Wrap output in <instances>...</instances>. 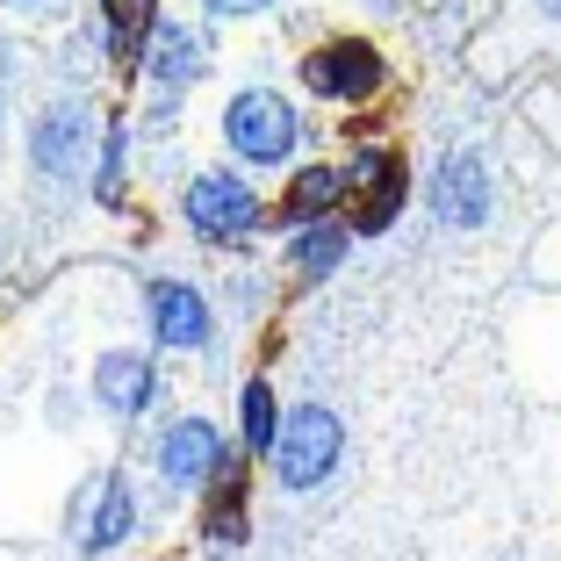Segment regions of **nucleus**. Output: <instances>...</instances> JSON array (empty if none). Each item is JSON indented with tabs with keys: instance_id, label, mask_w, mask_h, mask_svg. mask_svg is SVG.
Instances as JSON below:
<instances>
[{
	"instance_id": "obj_1",
	"label": "nucleus",
	"mask_w": 561,
	"mask_h": 561,
	"mask_svg": "<svg viewBox=\"0 0 561 561\" xmlns=\"http://www.w3.org/2000/svg\"><path fill=\"white\" fill-rule=\"evenodd\" d=\"M181 224H187L195 245L238 252L266 231V202H260V187L245 181V165H202L181 187Z\"/></svg>"
},
{
	"instance_id": "obj_2",
	"label": "nucleus",
	"mask_w": 561,
	"mask_h": 561,
	"mask_svg": "<svg viewBox=\"0 0 561 561\" xmlns=\"http://www.w3.org/2000/svg\"><path fill=\"white\" fill-rule=\"evenodd\" d=\"M224 151L245 173H288L302 151V108L280 87H238L224 101Z\"/></svg>"
},
{
	"instance_id": "obj_3",
	"label": "nucleus",
	"mask_w": 561,
	"mask_h": 561,
	"mask_svg": "<svg viewBox=\"0 0 561 561\" xmlns=\"http://www.w3.org/2000/svg\"><path fill=\"white\" fill-rule=\"evenodd\" d=\"M339 461H346V417L331 403H288L274 432V454H266V476L288 496H310L339 476Z\"/></svg>"
},
{
	"instance_id": "obj_4",
	"label": "nucleus",
	"mask_w": 561,
	"mask_h": 561,
	"mask_svg": "<svg viewBox=\"0 0 561 561\" xmlns=\"http://www.w3.org/2000/svg\"><path fill=\"white\" fill-rule=\"evenodd\" d=\"M302 94L310 101H331V108H375L381 94H389V80H397V66H389V50L375 44V36H324V44L302 50L296 66Z\"/></svg>"
},
{
	"instance_id": "obj_5",
	"label": "nucleus",
	"mask_w": 561,
	"mask_h": 561,
	"mask_svg": "<svg viewBox=\"0 0 561 561\" xmlns=\"http://www.w3.org/2000/svg\"><path fill=\"white\" fill-rule=\"evenodd\" d=\"M101 145V108L87 94H50L30 123V165L50 187H87V165Z\"/></svg>"
},
{
	"instance_id": "obj_6",
	"label": "nucleus",
	"mask_w": 561,
	"mask_h": 561,
	"mask_svg": "<svg viewBox=\"0 0 561 561\" xmlns=\"http://www.w3.org/2000/svg\"><path fill=\"white\" fill-rule=\"evenodd\" d=\"M238 446L224 439V425L202 411L187 417H165L159 432H151V482H159L165 496H202L224 468H231Z\"/></svg>"
},
{
	"instance_id": "obj_7",
	"label": "nucleus",
	"mask_w": 561,
	"mask_h": 561,
	"mask_svg": "<svg viewBox=\"0 0 561 561\" xmlns=\"http://www.w3.org/2000/svg\"><path fill=\"white\" fill-rule=\"evenodd\" d=\"M339 165H346V231L353 238L397 231L403 202H411V159L397 145H353Z\"/></svg>"
},
{
	"instance_id": "obj_8",
	"label": "nucleus",
	"mask_w": 561,
	"mask_h": 561,
	"mask_svg": "<svg viewBox=\"0 0 561 561\" xmlns=\"http://www.w3.org/2000/svg\"><path fill=\"white\" fill-rule=\"evenodd\" d=\"M137 518H145V504H137L130 476H123V468L94 476L80 496H72V540H80V561L123 554V547L137 540Z\"/></svg>"
},
{
	"instance_id": "obj_9",
	"label": "nucleus",
	"mask_w": 561,
	"mask_h": 561,
	"mask_svg": "<svg viewBox=\"0 0 561 561\" xmlns=\"http://www.w3.org/2000/svg\"><path fill=\"white\" fill-rule=\"evenodd\" d=\"M145 324L159 353H209L216 346V302L187 274H145Z\"/></svg>"
},
{
	"instance_id": "obj_10",
	"label": "nucleus",
	"mask_w": 561,
	"mask_h": 561,
	"mask_svg": "<svg viewBox=\"0 0 561 561\" xmlns=\"http://www.w3.org/2000/svg\"><path fill=\"white\" fill-rule=\"evenodd\" d=\"M159 397H165V381H159V360H151L145 346H108L94 360V375H87V403H94L101 417H116V425L151 417Z\"/></svg>"
},
{
	"instance_id": "obj_11",
	"label": "nucleus",
	"mask_w": 561,
	"mask_h": 561,
	"mask_svg": "<svg viewBox=\"0 0 561 561\" xmlns=\"http://www.w3.org/2000/svg\"><path fill=\"white\" fill-rule=\"evenodd\" d=\"M425 209L439 216L446 231H482L496 216V173L482 151H446L425 181Z\"/></svg>"
},
{
	"instance_id": "obj_12",
	"label": "nucleus",
	"mask_w": 561,
	"mask_h": 561,
	"mask_svg": "<svg viewBox=\"0 0 561 561\" xmlns=\"http://www.w3.org/2000/svg\"><path fill=\"white\" fill-rule=\"evenodd\" d=\"M324 216H346V165L339 159H296L280 173V202H266V231H302V224H324Z\"/></svg>"
},
{
	"instance_id": "obj_13",
	"label": "nucleus",
	"mask_w": 561,
	"mask_h": 561,
	"mask_svg": "<svg viewBox=\"0 0 561 561\" xmlns=\"http://www.w3.org/2000/svg\"><path fill=\"white\" fill-rule=\"evenodd\" d=\"M137 80H145L151 94H165V101H187V94H195V87L209 80V44H202L195 22L159 15V30H151V44H145V66H137Z\"/></svg>"
},
{
	"instance_id": "obj_14",
	"label": "nucleus",
	"mask_w": 561,
	"mask_h": 561,
	"mask_svg": "<svg viewBox=\"0 0 561 561\" xmlns=\"http://www.w3.org/2000/svg\"><path fill=\"white\" fill-rule=\"evenodd\" d=\"M130 151H137V123L123 108L101 116V145H94V165H87V202L108 216H130Z\"/></svg>"
},
{
	"instance_id": "obj_15",
	"label": "nucleus",
	"mask_w": 561,
	"mask_h": 561,
	"mask_svg": "<svg viewBox=\"0 0 561 561\" xmlns=\"http://www.w3.org/2000/svg\"><path fill=\"white\" fill-rule=\"evenodd\" d=\"M202 540L209 547L252 540V454H231V468L202 490Z\"/></svg>"
},
{
	"instance_id": "obj_16",
	"label": "nucleus",
	"mask_w": 561,
	"mask_h": 561,
	"mask_svg": "<svg viewBox=\"0 0 561 561\" xmlns=\"http://www.w3.org/2000/svg\"><path fill=\"white\" fill-rule=\"evenodd\" d=\"M159 0H94V36H101V58L116 72H137L145 66V44H151V30H159Z\"/></svg>"
},
{
	"instance_id": "obj_17",
	"label": "nucleus",
	"mask_w": 561,
	"mask_h": 561,
	"mask_svg": "<svg viewBox=\"0 0 561 561\" xmlns=\"http://www.w3.org/2000/svg\"><path fill=\"white\" fill-rule=\"evenodd\" d=\"M346 252H353V231H346V216H324V224H302V231H288L280 238V260H288V274L296 280H331L339 266H346Z\"/></svg>"
},
{
	"instance_id": "obj_18",
	"label": "nucleus",
	"mask_w": 561,
	"mask_h": 561,
	"mask_svg": "<svg viewBox=\"0 0 561 561\" xmlns=\"http://www.w3.org/2000/svg\"><path fill=\"white\" fill-rule=\"evenodd\" d=\"M274 432H280V389L266 375H252L245 389H238V454L266 461V454H274Z\"/></svg>"
},
{
	"instance_id": "obj_19",
	"label": "nucleus",
	"mask_w": 561,
	"mask_h": 561,
	"mask_svg": "<svg viewBox=\"0 0 561 561\" xmlns=\"http://www.w3.org/2000/svg\"><path fill=\"white\" fill-rule=\"evenodd\" d=\"M280 0H202V15L209 22H252V15H274Z\"/></svg>"
},
{
	"instance_id": "obj_20",
	"label": "nucleus",
	"mask_w": 561,
	"mask_h": 561,
	"mask_svg": "<svg viewBox=\"0 0 561 561\" xmlns=\"http://www.w3.org/2000/svg\"><path fill=\"white\" fill-rule=\"evenodd\" d=\"M540 15H547V22H561V0H540Z\"/></svg>"
},
{
	"instance_id": "obj_21",
	"label": "nucleus",
	"mask_w": 561,
	"mask_h": 561,
	"mask_svg": "<svg viewBox=\"0 0 561 561\" xmlns=\"http://www.w3.org/2000/svg\"><path fill=\"white\" fill-rule=\"evenodd\" d=\"M8 8H50V0H8Z\"/></svg>"
},
{
	"instance_id": "obj_22",
	"label": "nucleus",
	"mask_w": 561,
	"mask_h": 561,
	"mask_svg": "<svg viewBox=\"0 0 561 561\" xmlns=\"http://www.w3.org/2000/svg\"><path fill=\"white\" fill-rule=\"evenodd\" d=\"M375 8H397V0H375Z\"/></svg>"
}]
</instances>
